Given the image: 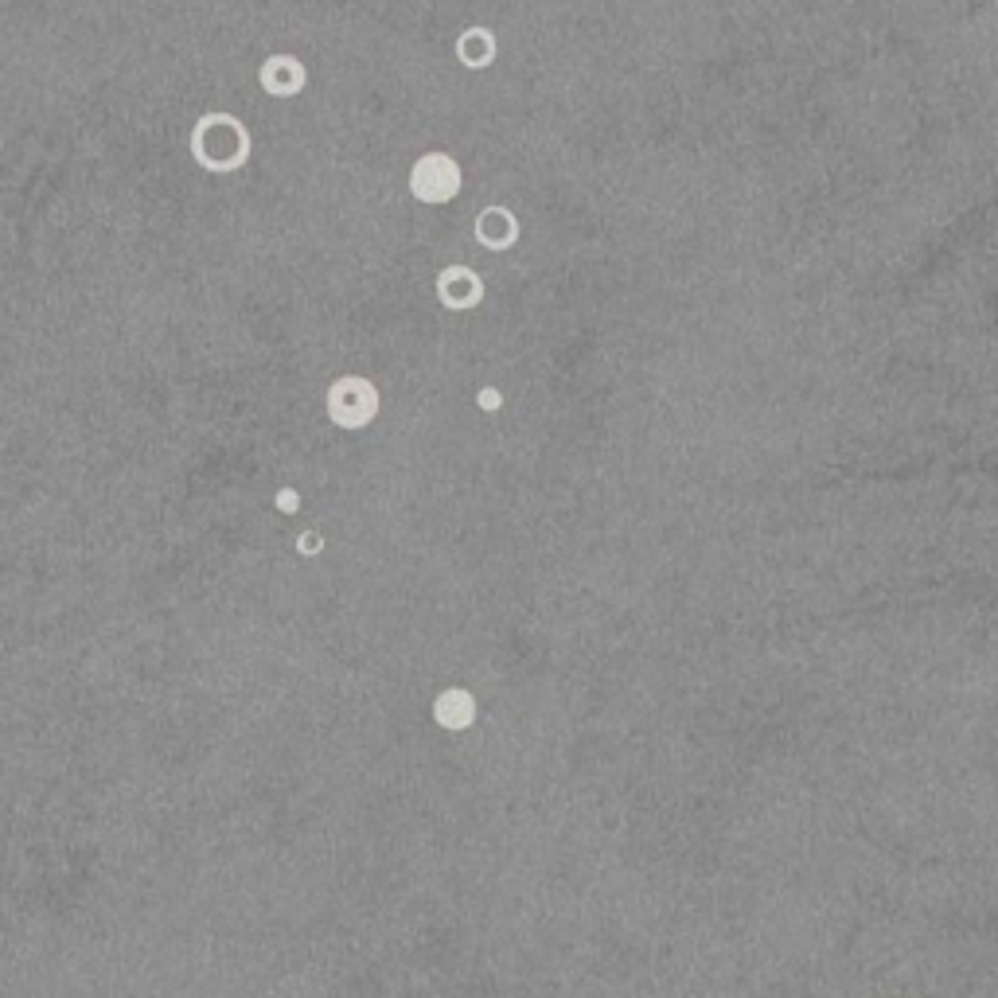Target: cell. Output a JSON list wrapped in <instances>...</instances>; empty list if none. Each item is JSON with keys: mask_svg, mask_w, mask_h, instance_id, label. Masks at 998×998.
<instances>
[{"mask_svg": "<svg viewBox=\"0 0 998 998\" xmlns=\"http://www.w3.org/2000/svg\"><path fill=\"white\" fill-rule=\"evenodd\" d=\"M258 82L269 98H297V94L309 86V67H304L297 55H286V51L269 55V59L262 62Z\"/></svg>", "mask_w": 998, "mask_h": 998, "instance_id": "obj_5", "label": "cell"}, {"mask_svg": "<svg viewBox=\"0 0 998 998\" xmlns=\"http://www.w3.org/2000/svg\"><path fill=\"white\" fill-rule=\"evenodd\" d=\"M277 508H281V511H297V508H301V496H297V488H281V491H277Z\"/></svg>", "mask_w": 998, "mask_h": 998, "instance_id": "obj_11", "label": "cell"}, {"mask_svg": "<svg viewBox=\"0 0 998 998\" xmlns=\"http://www.w3.org/2000/svg\"><path fill=\"white\" fill-rule=\"evenodd\" d=\"M476 402H480V410H499V406H503V394H499L496 386H484V391L476 394Z\"/></svg>", "mask_w": 998, "mask_h": 998, "instance_id": "obj_10", "label": "cell"}, {"mask_svg": "<svg viewBox=\"0 0 998 998\" xmlns=\"http://www.w3.org/2000/svg\"><path fill=\"white\" fill-rule=\"evenodd\" d=\"M461 164L449 156V152H426V156H418L410 169V196L418 199V204H449V199L461 196Z\"/></svg>", "mask_w": 998, "mask_h": 998, "instance_id": "obj_3", "label": "cell"}, {"mask_svg": "<svg viewBox=\"0 0 998 998\" xmlns=\"http://www.w3.org/2000/svg\"><path fill=\"white\" fill-rule=\"evenodd\" d=\"M437 301L453 312H468L484 301V277L468 266H445L437 274Z\"/></svg>", "mask_w": 998, "mask_h": 998, "instance_id": "obj_4", "label": "cell"}, {"mask_svg": "<svg viewBox=\"0 0 998 998\" xmlns=\"http://www.w3.org/2000/svg\"><path fill=\"white\" fill-rule=\"evenodd\" d=\"M476 242L480 246H488V250H511L519 242V219H515V211L511 207H503V204H491V207H484L480 214H476Z\"/></svg>", "mask_w": 998, "mask_h": 998, "instance_id": "obj_6", "label": "cell"}, {"mask_svg": "<svg viewBox=\"0 0 998 998\" xmlns=\"http://www.w3.org/2000/svg\"><path fill=\"white\" fill-rule=\"evenodd\" d=\"M437 722L445 726V730H464V726H473L476 718V703L468 691H445V695L437 698L433 706Z\"/></svg>", "mask_w": 998, "mask_h": 998, "instance_id": "obj_8", "label": "cell"}, {"mask_svg": "<svg viewBox=\"0 0 998 998\" xmlns=\"http://www.w3.org/2000/svg\"><path fill=\"white\" fill-rule=\"evenodd\" d=\"M328 418L332 426L348 429H367L374 418H379V391H374L371 379L363 374H344L336 383L328 386Z\"/></svg>", "mask_w": 998, "mask_h": 998, "instance_id": "obj_2", "label": "cell"}, {"mask_svg": "<svg viewBox=\"0 0 998 998\" xmlns=\"http://www.w3.org/2000/svg\"><path fill=\"white\" fill-rule=\"evenodd\" d=\"M192 161L199 169L214 172V176H231V172H242L250 164V152H254V141H250V129L246 121H239L234 114H204L192 129Z\"/></svg>", "mask_w": 998, "mask_h": 998, "instance_id": "obj_1", "label": "cell"}, {"mask_svg": "<svg viewBox=\"0 0 998 998\" xmlns=\"http://www.w3.org/2000/svg\"><path fill=\"white\" fill-rule=\"evenodd\" d=\"M456 59L468 67V71H484L491 59H496V36L488 27H468L461 39H456Z\"/></svg>", "mask_w": 998, "mask_h": 998, "instance_id": "obj_7", "label": "cell"}, {"mask_svg": "<svg viewBox=\"0 0 998 998\" xmlns=\"http://www.w3.org/2000/svg\"><path fill=\"white\" fill-rule=\"evenodd\" d=\"M297 550H301L304 558H312V554H321V550H324V538L316 535V531H304V535L297 538Z\"/></svg>", "mask_w": 998, "mask_h": 998, "instance_id": "obj_9", "label": "cell"}]
</instances>
